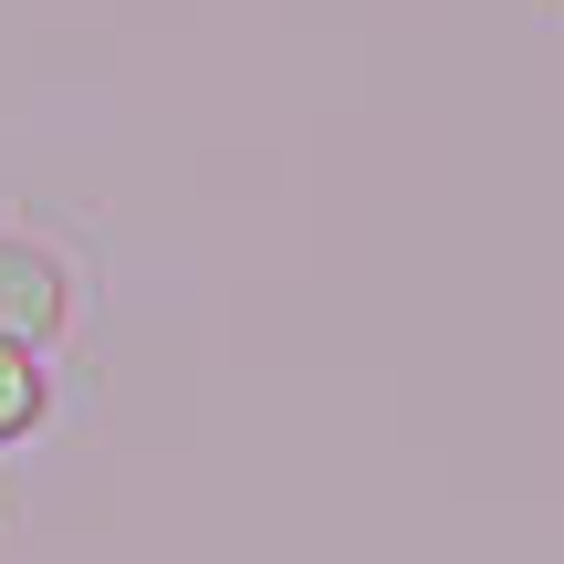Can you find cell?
I'll return each mask as SVG.
<instances>
[{"mask_svg":"<svg viewBox=\"0 0 564 564\" xmlns=\"http://www.w3.org/2000/svg\"><path fill=\"white\" fill-rule=\"evenodd\" d=\"M63 314H74V272L42 241H11L0 230V345H42Z\"/></svg>","mask_w":564,"mask_h":564,"instance_id":"1","label":"cell"},{"mask_svg":"<svg viewBox=\"0 0 564 564\" xmlns=\"http://www.w3.org/2000/svg\"><path fill=\"white\" fill-rule=\"evenodd\" d=\"M42 408H53V377H42V356H32V345H0V449L32 440Z\"/></svg>","mask_w":564,"mask_h":564,"instance_id":"2","label":"cell"}]
</instances>
